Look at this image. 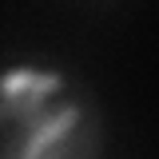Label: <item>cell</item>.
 <instances>
[{"label": "cell", "mask_w": 159, "mask_h": 159, "mask_svg": "<svg viewBox=\"0 0 159 159\" xmlns=\"http://www.w3.org/2000/svg\"><path fill=\"white\" fill-rule=\"evenodd\" d=\"M80 116H84V107H80V103H68L64 111L48 116V119H44V123L36 127V131H32V135L24 139V147H20V155H16V159H40L44 151H48V147H52V143H56V139L72 135L80 123H84Z\"/></svg>", "instance_id": "1"}, {"label": "cell", "mask_w": 159, "mask_h": 159, "mask_svg": "<svg viewBox=\"0 0 159 159\" xmlns=\"http://www.w3.org/2000/svg\"><path fill=\"white\" fill-rule=\"evenodd\" d=\"M64 88V76L56 72H12L4 80V96H24V92H52L56 96Z\"/></svg>", "instance_id": "2"}]
</instances>
